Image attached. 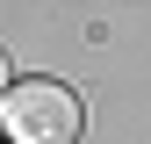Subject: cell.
<instances>
[{
	"mask_svg": "<svg viewBox=\"0 0 151 144\" xmlns=\"http://www.w3.org/2000/svg\"><path fill=\"white\" fill-rule=\"evenodd\" d=\"M0 137L7 144H72L79 137V94L58 79H22L0 101Z\"/></svg>",
	"mask_w": 151,
	"mask_h": 144,
	"instance_id": "1",
	"label": "cell"
},
{
	"mask_svg": "<svg viewBox=\"0 0 151 144\" xmlns=\"http://www.w3.org/2000/svg\"><path fill=\"white\" fill-rule=\"evenodd\" d=\"M7 86H14V79H7V58H0V101H7Z\"/></svg>",
	"mask_w": 151,
	"mask_h": 144,
	"instance_id": "2",
	"label": "cell"
}]
</instances>
